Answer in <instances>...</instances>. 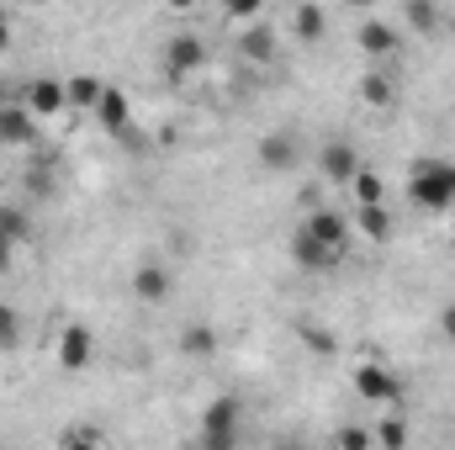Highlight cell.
<instances>
[{"mask_svg": "<svg viewBox=\"0 0 455 450\" xmlns=\"http://www.w3.org/2000/svg\"><path fill=\"white\" fill-rule=\"evenodd\" d=\"M408 202L419 213H445V207H455V165H440V159L419 165L413 181H408Z\"/></svg>", "mask_w": 455, "mask_h": 450, "instance_id": "cell-1", "label": "cell"}, {"mask_svg": "<svg viewBox=\"0 0 455 450\" xmlns=\"http://www.w3.org/2000/svg\"><path fill=\"white\" fill-rule=\"evenodd\" d=\"M202 440H207L212 450L238 446V398H218V403L207 408V419H202Z\"/></svg>", "mask_w": 455, "mask_h": 450, "instance_id": "cell-2", "label": "cell"}, {"mask_svg": "<svg viewBox=\"0 0 455 450\" xmlns=\"http://www.w3.org/2000/svg\"><path fill=\"white\" fill-rule=\"evenodd\" d=\"M91 355H96V334H91L85 324H64V329H59V371L80 376V371L91 366Z\"/></svg>", "mask_w": 455, "mask_h": 450, "instance_id": "cell-3", "label": "cell"}, {"mask_svg": "<svg viewBox=\"0 0 455 450\" xmlns=\"http://www.w3.org/2000/svg\"><path fill=\"white\" fill-rule=\"evenodd\" d=\"M202 64H207V43H202V37H191V32H175V37L164 43V69H170L175 80L196 75Z\"/></svg>", "mask_w": 455, "mask_h": 450, "instance_id": "cell-4", "label": "cell"}, {"mask_svg": "<svg viewBox=\"0 0 455 450\" xmlns=\"http://www.w3.org/2000/svg\"><path fill=\"white\" fill-rule=\"evenodd\" d=\"M355 392L365 398V403H403V382L387 371V366H355Z\"/></svg>", "mask_w": 455, "mask_h": 450, "instance_id": "cell-5", "label": "cell"}, {"mask_svg": "<svg viewBox=\"0 0 455 450\" xmlns=\"http://www.w3.org/2000/svg\"><path fill=\"white\" fill-rule=\"evenodd\" d=\"M302 233H313V238H318L323 249H334V254H344V244H349V233H355V228H349V218H344V213H329V207H313V213H307V223H302Z\"/></svg>", "mask_w": 455, "mask_h": 450, "instance_id": "cell-6", "label": "cell"}, {"mask_svg": "<svg viewBox=\"0 0 455 450\" xmlns=\"http://www.w3.org/2000/svg\"><path fill=\"white\" fill-rule=\"evenodd\" d=\"M355 43L371 53V59H392L397 48H403V32L392 27V21H381V16H371V21H360L355 27Z\"/></svg>", "mask_w": 455, "mask_h": 450, "instance_id": "cell-7", "label": "cell"}, {"mask_svg": "<svg viewBox=\"0 0 455 450\" xmlns=\"http://www.w3.org/2000/svg\"><path fill=\"white\" fill-rule=\"evenodd\" d=\"M27 107H32V117H59V112H69V91H64V80H32V91H27Z\"/></svg>", "mask_w": 455, "mask_h": 450, "instance_id": "cell-8", "label": "cell"}, {"mask_svg": "<svg viewBox=\"0 0 455 450\" xmlns=\"http://www.w3.org/2000/svg\"><path fill=\"white\" fill-rule=\"evenodd\" d=\"M318 165H323V175H329L334 186H349V181H355V170H360V154H355L349 143H329V149L318 154Z\"/></svg>", "mask_w": 455, "mask_h": 450, "instance_id": "cell-9", "label": "cell"}, {"mask_svg": "<svg viewBox=\"0 0 455 450\" xmlns=\"http://www.w3.org/2000/svg\"><path fill=\"white\" fill-rule=\"evenodd\" d=\"M96 117H101V127H107V133H127V127H132V101H127L116 85H107V91H101V101H96Z\"/></svg>", "mask_w": 455, "mask_h": 450, "instance_id": "cell-10", "label": "cell"}, {"mask_svg": "<svg viewBox=\"0 0 455 450\" xmlns=\"http://www.w3.org/2000/svg\"><path fill=\"white\" fill-rule=\"evenodd\" d=\"M132 297L138 302H164L170 297V270L164 265H138L132 270Z\"/></svg>", "mask_w": 455, "mask_h": 450, "instance_id": "cell-11", "label": "cell"}, {"mask_svg": "<svg viewBox=\"0 0 455 450\" xmlns=\"http://www.w3.org/2000/svg\"><path fill=\"white\" fill-rule=\"evenodd\" d=\"M360 101H365V107H392V101H397V80H392L387 69H365V75H360Z\"/></svg>", "mask_w": 455, "mask_h": 450, "instance_id": "cell-12", "label": "cell"}, {"mask_svg": "<svg viewBox=\"0 0 455 450\" xmlns=\"http://www.w3.org/2000/svg\"><path fill=\"white\" fill-rule=\"evenodd\" d=\"M291 254H297V265H302V270H329V265L339 260L334 249H323V244H318L313 233H302V228H297V238H291Z\"/></svg>", "mask_w": 455, "mask_h": 450, "instance_id": "cell-13", "label": "cell"}, {"mask_svg": "<svg viewBox=\"0 0 455 450\" xmlns=\"http://www.w3.org/2000/svg\"><path fill=\"white\" fill-rule=\"evenodd\" d=\"M259 165H265V170H291V165H297V143H291L286 133L259 138Z\"/></svg>", "mask_w": 455, "mask_h": 450, "instance_id": "cell-14", "label": "cell"}, {"mask_svg": "<svg viewBox=\"0 0 455 450\" xmlns=\"http://www.w3.org/2000/svg\"><path fill=\"white\" fill-rule=\"evenodd\" d=\"M0 143H32V107H0Z\"/></svg>", "mask_w": 455, "mask_h": 450, "instance_id": "cell-15", "label": "cell"}, {"mask_svg": "<svg viewBox=\"0 0 455 450\" xmlns=\"http://www.w3.org/2000/svg\"><path fill=\"white\" fill-rule=\"evenodd\" d=\"M355 233H365L371 244H387V233H392L387 207H381V202H376V207H355Z\"/></svg>", "mask_w": 455, "mask_h": 450, "instance_id": "cell-16", "label": "cell"}, {"mask_svg": "<svg viewBox=\"0 0 455 450\" xmlns=\"http://www.w3.org/2000/svg\"><path fill=\"white\" fill-rule=\"evenodd\" d=\"M291 27H297V37H302V43H318V37L329 32V11H323V5H297Z\"/></svg>", "mask_w": 455, "mask_h": 450, "instance_id": "cell-17", "label": "cell"}, {"mask_svg": "<svg viewBox=\"0 0 455 450\" xmlns=\"http://www.w3.org/2000/svg\"><path fill=\"white\" fill-rule=\"evenodd\" d=\"M349 191H355V207H376V202H387V186H381V175L376 170H355V181H349Z\"/></svg>", "mask_w": 455, "mask_h": 450, "instance_id": "cell-18", "label": "cell"}, {"mask_svg": "<svg viewBox=\"0 0 455 450\" xmlns=\"http://www.w3.org/2000/svg\"><path fill=\"white\" fill-rule=\"evenodd\" d=\"M243 59L249 64H270L275 59V32L270 27H249L243 32Z\"/></svg>", "mask_w": 455, "mask_h": 450, "instance_id": "cell-19", "label": "cell"}, {"mask_svg": "<svg viewBox=\"0 0 455 450\" xmlns=\"http://www.w3.org/2000/svg\"><path fill=\"white\" fill-rule=\"evenodd\" d=\"M64 91H69V107H80V112H96V101H101V91H107V85H101L96 75H75Z\"/></svg>", "mask_w": 455, "mask_h": 450, "instance_id": "cell-20", "label": "cell"}, {"mask_svg": "<svg viewBox=\"0 0 455 450\" xmlns=\"http://www.w3.org/2000/svg\"><path fill=\"white\" fill-rule=\"evenodd\" d=\"M408 27H413L419 37H435V32H440V5H435V0H408Z\"/></svg>", "mask_w": 455, "mask_h": 450, "instance_id": "cell-21", "label": "cell"}, {"mask_svg": "<svg viewBox=\"0 0 455 450\" xmlns=\"http://www.w3.org/2000/svg\"><path fill=\"white\" fill-rule=\"evenodd\" d=\"M297 339H302L313 355H334V334H329L323 324H307V318H302V324H297Z\"/></svg>", "mask_w": 455, "mask_h": 450, "instance_id": "cell-22", "label": "cell"}, {"mask_svg": "<svg viewBox=\"0 0 455 450\" xmlns=\"http://www.w3.org/2000/svg\"><path fill=\"white\" fill-rule=\"evenodd\" d=\"M16 344H21V313L0 302V350H16Z\"/></svg>", "mask_w": 455, "mask_h": 450, "instance_id": "cell-23", "label": "cell"}, {"mask_svg": "<svg viewBox=\"0 0 455 450\" xmlns=\"http://www.w3.org/2000/svg\"><path fill=\"white\" fill-rule=\"evenodd\" d=\"M0 233H5V238H16V244H27V233H32L27 213H21V207H0Z\"/></svg>", "mask_w": 455, "mask_h": 450, "instance_id": "cell-24", "label": "cell"}, {"mask_svg": "<svg viewBox=\"0 0 455 450\" xmlns=\"http://www.w3.org/2000/svg\"><path fill=\"white\" fill-rule=\"evenodd\" d=\"M180 350H186V355H207V350H212V329H207V324H191V329L180 334Z\"/></svg>", "mask_w": 455, "mask_h": 450, "instance_id": "cell-25", "label": "cell"}, {"mask_svg": "<svg viewBox=\"0 0 455 450\" xmlns=\"http://www.w3.org/2000/svg\"><path fill=\"white\" fill-rule=\"evenodd\" d=\"M265 0H223V16L228 21H259Z\"/></svg>", "mask_w": 455, "mask_h": 450, "instance_id": "cell-26", "label": "cell"}, {"mask_svg": "<svg viewBox=\"0 0 455 450\" xmlns=\"http://www.w3.org/2000/svg\"><path fill=\"white\" fill-rule=\"evenodd\" d=\"M376 446H408V424H403V419H387V424L376 430Z\"/></svg>", "mask_w": 455, "mask_h": 450, "instance_id": "cell-27", "label": "cell"}, {"mask_svg": "<svg viewBox=\"0 0 455 450\" xmlns=\"http://www.w3.org/2000/svg\"><path fill=\"white\" fill-rule=\"evenodd\" d=\"M334 440H339L344 450H365V446H376V435H365V430H339Z\"/></svg>", "mask_w": 455, "mask_h": 450, "instance_id": "cell-28", "label": "cell"}, {"mask_svg": "<svg viewBox=\"0 0 455 450\" xmlns=\"http://www.w3.org/2000/svg\"><path fill=\"white\" fill-rule=\"evenodd\" d=\"M11 265H16V238H5V233H0V276H5Z\"/></svg>", "mask_w": 455, "mask_h": 450, "instance_id": "cell-29", "label": "cell"}, {"mask_svg": "<svg viewBox=\"0 0 455 450\" xmlns=\"http://www.w3.org/2000/svg\"><path fill=\"white\" fill-rule=\"evenodd\" d=\"M440 329H445V339H455V302L440 313Z\"/></svg>", "mask_w": 455, "mask_h": 450, "instance_id": "cell-30", "label": "cell"}, {"mask_svg": "<svg viewBox=\"0 0 455 450\" xmlns=\"http://www.w3.org/2000/svg\"><path fill=\"white\" fill-rule=\"evenodd\" d=\"M5 48H11V16L0 11V53H5Z\"/></svg>", "mask_w": 455, "mask_h": 450, "instance_id": "cell-31", "label": "cell"}, {"mask_svg": "<svg viewBox=\"0 0 455 450\" xmlns=\"http://www.w3.org/2000/svg\"><path fill=\"white\" fill-rule=\"evenodd\" d=\"M191 5H196V0H170V11H191Z\"/></svg>", "mask_w": 455, "mask_h": 450, "instance_id": "cell-32", "label": "cell"}, {"mask_svg": "<svg viewBox=\"0 0 455 450\" xmlns=\"http://www.w3.org/2000/svg\"><path fill=\"white\" fill-rule=\"evenodd\" d=\"M349 5H376V0H349Z\"/></svg>", "mask_w": 455, "mask_h": 450, "instance_id": "cell-33", "label": "cell"}]
</instances>
